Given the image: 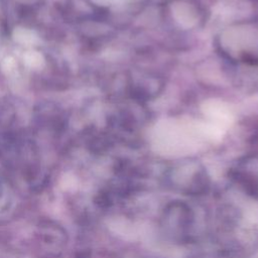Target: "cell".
Instances as JSON below:
<instances>
[]
</instances>
